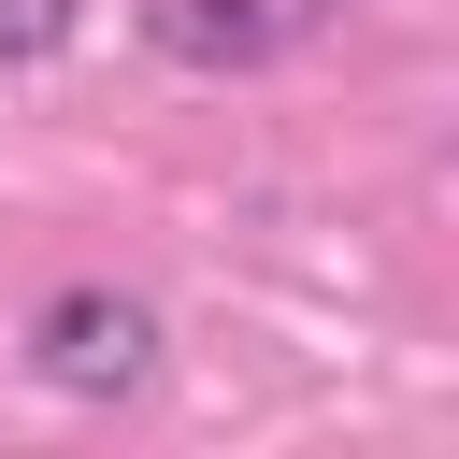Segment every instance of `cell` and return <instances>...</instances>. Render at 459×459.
Returning <instances> with one entry per match:
<instances>
[{
	"label": "cell",
	"instance_id": "6da1fadb",
	"mask_svg": "<svg viewBox=\"0 0 459 459\" xmlns=\"http://www.w3.org/2000/svg\"><path fill=\"white\" fill-rule=\"evenodd\" d=\"M29 373L57 387V402H143L158 387V301L143 287H43L29 301Z\"/></svg>",
	"mask_w": 459,
	"mask_h": 459
},
{
	"label": "cell",
	"instance_id": "3957f363",
	"mask_svg": "<svg viewBox=\"0 0 459 459\" xmlns=\"http://www.w3.org/2000/svg\"><path fill=\"white\" fill-rule=\"evenodd\" d=\"M72 29H86V0H0V72H43V57H72Z\"/></svg>",
	"mask_w": 459,
	"mask_h": 459
},
{
	"label": "cell",
	"instance_id": "7a4b0ae2",
	"mask_svg": "<svg viewBox=\"0 0 459 459\" xmlns=\"http://www.w3.org/2000/svg\"><path fill=\"white\" fill-rule=\"evenodd\" d=\"M344 0H143V43L172 72H273L301 43H330Z\"/></svg>",
	"mask_w": 459,
	"mask_h": 459
}]
</instances>
